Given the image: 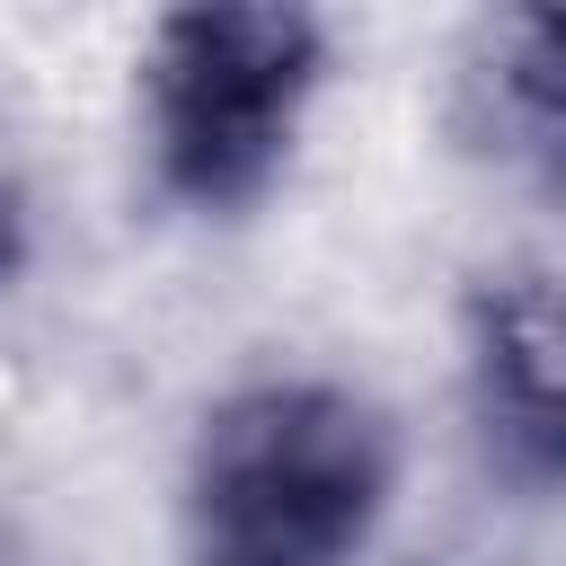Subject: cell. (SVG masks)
Masks as SVG:
<instances>
[{
	"instance_id": "obj_2",
	"label": "cell",
	"mask_w": 566,
	"mask_h": 566,
	"mask_svg": "<svg viewBox=\"0 0 566 566\" xmlns=\"http://www.w3.org/2000/svg\"><path fill=\"white\" fill-rule=\"evenodd\" d=\"M159 186L195 212H239L274 186L318 88L310 9H177L142 62Z\"/></svg>"
},
{
	"instance_id": "obj_4",
	"label": "cell",
	"mask_w": 566,
	"mask_h": 566,
	"mask_svg": "<svg viewBox=\"0 0 566 566\" xmlns=\"http://www.w3.org/2000/svg\"><path fill=\"white\" fill-rule=\"evenodd\" d=\"M460 106L478 150L566 203V9H495L469 35Z\"/></svg>"
},
{
	"instance_id": "obj_3",
	"label": "cell",
	"mask_w": 566,
	"mask_h": 566,
	"mask_svg": "<svg viewBox=\"0 0 566 566\" xmlns=\"http://www.w3.org/2000/svg\"><path fill=\"white\" fill-rule=\"evenodd\" d=\"M469 416L513 486H566V283L504 274L469 301Z\"/></svg>"
},
{
	"instance_id": "obj_1",
	"label": "cell",
	"mask_w": 566,
	"mask_h": 566,
	"mask_svg": "<svg viewBox=\"0 0 566 566\" xmlns=\"http://www.w3.org/2000/svg\"><path fill=\"white\" fill-rule=\"evenodd\" d=\"M380 495V416L327 380H265L203 416L186 469V539L195 566H354Z\"/></svg>"
},
{
	"instance_id": "obj_5",
	"label": "cell",
	"mask_w": 566,
	"mask_h": 566,
	"mask_svg": "<svg viewBox=\"0 0 566 566\" xmlns=\"http://www.w3.org/2000/svg\"><path fill=\"white\" fill-rule=\"evenodd\" d=\"M18 265H27V203L18 186H0V292L18 283Z\"/></svg>"
}]
</instances>
